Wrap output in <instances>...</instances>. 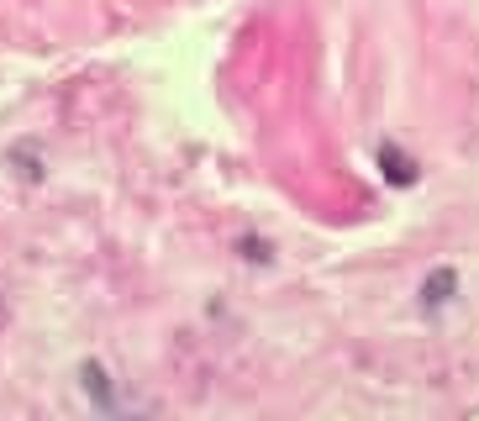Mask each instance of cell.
I'll return each mask as SVG.
<instances>
[{"instance_id": "1", "label": "cell", "mask_w": 479, "mask_h": 421, "mask_svg": "<svg viewBox=\"0 0 479 421\" xmlns=\"http://www.w3.org/2000/svg\"><path fill=\"white\" fill-rule=\"evenodd\" d=\"M443 290H453V274H448V269H443V274H437V279L427 284V301H448Z\"/></svg>"}]
</instances>
